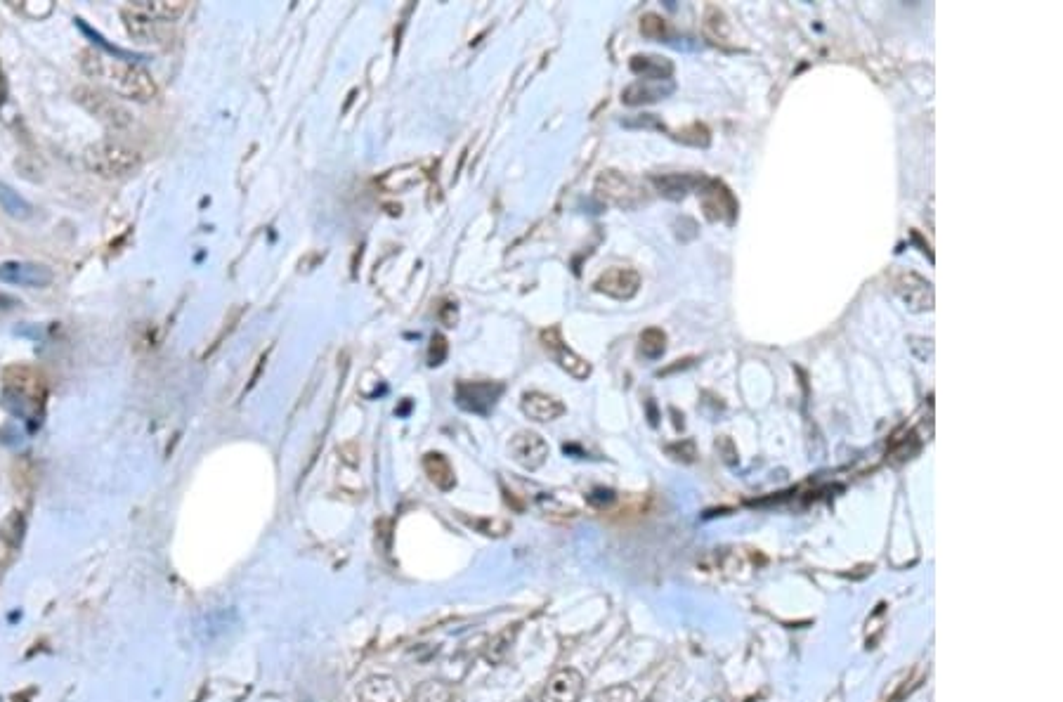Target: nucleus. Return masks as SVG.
<instances>
[{
	"label": "nucleus",
	"instance_id": "473e14b6",
	"mask_svg": "<svg viewBox=\"0 0 1063 702\" xmlns=\"http://www.w3.org/2000/svg\"><path fill=\"white\" fill-rule=\"evenodd\" d=\"M440 322L445 324V327H454L456 322H459V310H456V303H445L440 308Z\"/></svg>",
	"mask_w": 1063,
	"mask_h": 702
},
{
	"label": "nucleus",
	"instance_id": "0eeeda50",
	"mask_svg": "<svg viewBox=\"0 0 1063 702\" xmlns=\"http://www.w3.org/2000/svg\"><path fill=\"white\" fill-rule=\"evenodd\" d=\"M539 338H541V346L549 350V353L553 355V360L558 362V367L565 369V372L570 374L572 379H577V381L589 379V376H591L589 360H584L582 355H577L575 350L567 346V343L563 341V336H560L558 327L544 329V331H541Z\"/></svg>",
	"mask_w": 1063,
	"mask_h": 702
},
{
	"label": "nucleus",
	"instance_id": "c756f323",
	"mask_svg": "<svg viewBox=\"0 0 1063 702\" xmlns=\"http://www.w3.org/2000/svg\"><path fill=\"white\" fill-rule=\"evenodd\" d=\"M447 353H449V343H447L445 336L435 334L433 338H430V346H428V364H430V367H440V364L447 360Z\"/></svg>",
	"mask_w": 1063,
	"mask_h": 702
},
{
	"label": "nucleus",
	"instance_id": "cd10ccee",
	"mask_svg": "<svg viewBox=\"0 0 1063 702\" xmlns=\"http://www.w3.org/2000/svg\"><path fill=\"white\" fill-rule=\"evenodd\" d=\"M515 634H518V627L513 629H504V632L494 636L492 641H489V648L485 653V660L492 662V665H499V662L506 660L508 650H511V643L515 639Z\"/></svg>",
	"mask_w": 1063,
	"mask_h": 702
},
{
	"label": "nucleus",
	"instance_id": "6ab92c4d",
	"mask_svg": "<svg viewBox=\"0 0 1063 702\" xmlns=\"http://www.w3.org/2000/svg\"><path fill=\"white\" fill-rule=\"evenodd\" d=\"M423 471H426L430 483H433L435 487H440L442 492H449L456 485L454 468L452 464H449V459L445 457V454L428 452L426 457H423Z\"/></svg>",
	"mask_w": 1063,
	"mask_h": 702
},
{
	"label": "nucleus",
	"instance_id": "f8f14e48",
	"mask_svg": "<svg viewBox=\"0 0 1063 702\" xmlns=\"http://www.w3.org/2000/svg\"><path fill=\"white\" fill-rule=\"evenodd\" d=\"M896 291L912 312L934 310V286L915 272H905L896 279Z\"/></svg>",
	"mask_w": 1063,
	"mask_h": 702
},
{
	"label": "nucleus",
	"instance_id": "412c9836",
	"mask_svg": "<svg viewBox=\"0 0 1063 702\" xmlns=\"http://www.w3.org/2000/svg\"><path fill=\"white\" fill-rule=\"evenodd\" d=\"M423 180H426V173H423L419 166H402L395 168V171H388L378 182H381V187H386L388 192H407L412 190V187L421 185Z\"/></svg>",
	"mask_w": 1063,
	"mask_h": 702
},
{
	"label": "nucleus",
	"instance_id": "5701e85b",
	"mask_svg": "<svg viewBox=\"0 0 1063 702\" xmlns=\"http://www.w3.org/2000/svg\"><path fill=\"white\" fill-rule=\"evenodd\" d=\"M704 34H707V38H712L714 43H721V45L728 43L730 22H728L726 12H723L721 8H716V5H709V8L704 10Z\"/></svg>",
	"mask_w": 1063,
	"mask_h": 702
},
{
	"label": "nucleus",
	"instance_id": "393cba45",
	"mask_svg": "<svg viewBox=\"0 0 1063 702\" xmlns=\"http://www.w3.org/2000/svg\"><path fill=\"white\" fill-rule=\"evenodd\" d=\"M638 350H641V355L648 357V360H657V357H662L664 350H667V334L657 327L645 329L641 338H638Z\"/></svg>",
	"mask_w": 1063,
	"mask_h": 702
},
{
	"label": "nucleus",
	"instance_id": "f3484780",
	"mask_svg": "<svg viewBox=\"0 0 1063 702\" xmlns=\"http://www.w3.org/2000/svg\"><path fill=\"white\" fill-rule=\"evenodd\" d=\"M130 8L161 24L178 19L187 10V3H182V0H135V3H130Z\"/></svg>",
	"mask_w": 1063,
	"mask_h": 702
},
{
	"label": "nucleus",
	"instance_id": "bb28decb",
	"mask_svg": "<svg viewBox=\"0 0 1063 702\" xmlns=\"http://www.w3.org/2000/svg\"><path fill=\"white\" fill-rule=\"evenodd\" d=\"M454 693L445 681H426L416 688L414 702H452Z\"/></svg>",
	"mask_w": 1063,
	"mask_h": 702
},
{
	"label": "nucleus",
	"instance_id": "6e6552de",
	"mask_svg": "<svg viewBox=\"0 0 1063 702\" xmlns=\"http://www.w3.org/2000/svg\"><path fill=\"white\" fill-rule=\"evenodd\" d=\"M504 386L494 381H459L456 383V405L466 412L487 414L497 405Z\"/></svg>",
	"mask_w": 1063,
	"mask_h": 702
},
{
	"label": "nucleus",
	"instance_id": "c85d7f7f",
	"mask_svg": "<svg viewBox=\"0 0 1063 702\" xmlns=\"http://www.w3.org/2000/svg\"><path fill=\"white\" fill-rule=\"evenodd\" d=\"M681 142H688V145H695V147H707L709 140H712V135H709V128L702 126V123H693V126L681 130V133L676 135Z\"/></svg>",
	"mask_w": 1063,
	"mask_h": 702
},
{
	"label": "nucleus",
	"instance_id": "423d86ee",
	"mask_svg": "<svg viewBox=\"0 0 1063 702\" xmlns=\"http://www.w3.org/2000/svg\"><path fill=\"white\" fill-rule=\"evenodd\" d=\"M74 97L78 104H83V107L88 109L90 114L97 116L102 123H107V126L112 128H126L130 123V112L126 107H123L121 102H116L112 95H104L102 90H95V88H76L74 90Z\"/></svg>",
	"mask_w": 1063,
	"mask_h": 702
},
{
	"label": "nucleus",
	"instance_id": "a878e982",
	"mask_svg": "<svg viewBox=\"0 0 1063 702\" xmlns=\"http://www.w3.org/2000/svg\"><path fill=\"white\" fill-rule=\"evenodd\" d=\"M463 520H466L468 528H473L475 532H480V535H485V537H504L511 532V523L504 518H489V516L466 518L463 516Z\"/></svg>",
	"mask_w": 1063,
	"mask_h": 702
},
{
	"label": "nucleus",
	"instance_id": "aec40b11",
	"mask_svg": "<svg viewBox=\"0 0 1063 702\" xmlns=\"http://www.w3.org/2000/svg\"><path fill=\"white\" fill-rule=\"evenodd\" d=\"M631 71L645 81H667L674 74V64L667 57L657 55H636L631 57Z\"/></svg>",
	"mask_w": 1063,
	"mask_h": 702
},
{
	"label": "nucleus",
	"instance_id": "4468645a",
	"mask_svg": "<svg viewBox=\"0 0 1063 702\" xmlns=\"http://www.w3.org/2000/svg\"><path fill=\"white\" fill-rule=\"evenodd\" d=\"M357 702H407V695L393 676L374 674L357 688Z\"/></svg>",
	"mask_w": 1063,
	"mask_h": 702
},
{
	"label": "nucleus",
	"instance_id": "b1692460",
	"mask_svg": "<svg viewBox=\"0 0 1063 702\" xmlns=\"http://www.w3.org/2000/svg\"><path fill=\"white\" fill-rule=\"evenodd\" d=\"M0 208H3L10 218H17V220H26L34 216V206H31L24 197H19V192L12 190V187L5 185V182H0Z\"/></svg>",
	"mask_w": 1063,
	"mask_h": 702
},
{
	"label": "nucleus",
	"instance_id": "f257e3e1",
	"mask_svg": "<svg viewBox=\"0 0 1063 702\" xmlns=\"http://www.w3.org/2000/svg\"><path fill=\"white\" fill-rule=\"evenodd\" d=\"M81 67L90 78H97L104 86L112 88L119 97L133 102L154 100L159 88L147 69L128 60H116L97 50H86L81 55Z\"/></svg>",
	"mask_w": 1063,
	"mask_h": 702
},
{
	"label": "nucleus",
	"instance_id": "9b49d317",
	"mask_svg": "<svg viewBox=\"0 0 1063 702\" xmlns=\"http://www.w3.org/2000/svg\"><path fill=\"white\" fill-rule=\"evenodd\" d=\"M52 279H55V275H52L48 265L24 263V260L0 263V282L31 286V289H45V286L52 284Z\"/></svg>",
	"mask_w": 1063,
	"mask_h": 702
},
{
	"label": "nucleus",
	"instance_id": "72a5a7b5",
	"mask_svg": "<svg viewBox=\"0 0 1063 702\" xmlns=\"http://www.w3.org/2000/svg\"><path fill=\"white\" fill-rule=\"evenodd\" d=\"M265 362H267V353H265V355H260V360H258V367H256V372H253V376H251V383H249V388H246V390H251L253 386H256V383H258V376H260V372H263V367H265Z\"/></svg>",
	"mask_w": 1063,
	"mask_h": 702
},
{
	"label": "nucleus",
	"instance_id": "9d476101",
	"mask_svg": "<svg viewBox=\"0 0 1063 702\" xmlns=\"http://www.w3.org/2000/svg\"><path fill=\"white\" fill-rule=\"evenodd\" d=\"M643 279L634 268H610L596 279V291L615 301H631L641 291Z\"/></svg>",
	"mask_w": 1063,
	"mask_h": 702
},
{
	"label": "nucleus",
	"instance_id": "dca6fc26",
	"mask_svg": "<svg viewBox=\"0 0 1063 702\" xmlns=\"http://www.w3.org/2000/svg\"><path fill=\"white\" fill-rule=\"evenodd\" d=\"M674 88L676 86L671 78H667V81H645V78H638L636 83H631V86L624 90L622 102L631 104V107H636V104L657 102L674 93Z\"/></svg>",
	"mask_w": 1063,
	"mask_h": 702
},
{
	"label": "nucleus",
	"instance_id": "7ed1b4c3",
	"mask_svg": "<svg viewBox=\"0 0 1063 702\" xmlns=\"http://www.w3.org/2000/svg\"><path fill=\"white\" fill-rule=\"evenodd\" d=\"M86 168L90 173L100 175V178H126L140 166V152L138 149L123 145L116 140H102L95 142L86 149L83 154Z\"/></svg>",
	"mask_w": 1063,
	"mask_h": 702
},
{
	"label": "nucleus",
	"instance_id": "4be33fe9",
	"mask_svg": "<svg viewBox=\"0 0 1063 702\" xmlns=\"http://www.w3.org/2000/svg\"><path fill=\"white\" fill-rule=\"evenodd\" d=\"M121 17H123V22H126L128 34L133 38H138V41H149V38L156 36V26H159V22H154V19L142 15V12L133 10L130 5L121 10Z\"/></svg>",
	"mask_w": 1063,
	"mask_h": 702
},
{
	"label": "nucleus",
	"instance_id": "1a4fd4ad",
	"mask_svg": "<svg viewBox=\"0 0 1063 702\" xmlns=\"http://www.w3.org/2000/svg\"><path fill=\"white\" fill-rule=\"evenodd\" d=\"M508 452H511V459L515 464L523 466L525 471H537V468L544 466L546 459H549L551 447L539 433L520 431L511 438Z\"/></svg>",
	"mask_w": 1063,
	"mask_h": 702
},
{
	"label": "nucleus",
	"instance_id": "20e7f679",
	"mask_svg": "<svg viewBox=\"0 0 1063 702\" xmlns=\"http://www.w3.org/2000/svg\"><path fill=\"white\" fill-rule=\"evenodd\" d=\"M596 194L617 208H638L645 204V190L634 178L619 171H603L596 178Z\"/></svg>",
	"mask_w": 1063,
	"mask_h": 702
},
{
	"label": "nucleus",
	"instance_id": "f03ea898",
	"mask_svg": "<svg viewBox=\"0 0 1063 702\" xmlns=\"http://www.w3.org/2000/svg\"><path fill=\"white\" fill-rule=\"evenodd\" d=\"M45 383L41 376L26 367H10L3 381V405L19 419L29 421L31 426L41 421L45 405Z\"/></svg>",
	"mask_w": 1063,
	"mask_h": 702
},
{
	"label": "nucleus",
	"instance_id": "a211bd4d",
	"mask_svg": "<svg viewBox=\"0 0 1063 702\" xmlns=\"http://www.w3.org/2000/svg\"><path fill=\"white\" fill-rule=\"evenodd\" d=\"M700 178H697V175H688V173H667V175H652L650 180L662 197L676 201V199L686 197V192L690 190V187L700 185Z\"/></svg>",
	"mask_w": 1063,
	"mask_h": 702
},
{
	"label": "nucleus",
	"instance_id": "39448f33",
	"mask_svg": "<svg viewBox=\"0 0 1063 702\" xmlns=\"http://www.w3.org/2000/svg\"><path fill=\"white\" fill-rule=\"evenodd\" d=\"M697 187H700L704 216H707L709 220H714V223L733 225L740 211V204H738V199H735V194L730 192L721 180H712V178H700V185Z\"/></svg>",
	"mask_w": 1063,
	"mask_h": 702
},
{
	"label": "nucleus",
	"instance_id": "f704fd0d",
	"mask_svg": "<svg viewBox=\"0 0 1063 702\" xmlns=\"http://www.w3.org/2000/svg\"><path fill=\"white\" fill-rule=\"evenodd\" d=\"M8 301H10V296H0V315H3V312H8V310L15 308V305H19L17 301H15V303H10V305H3V303H8Z\"/></svg>",
	"mask_w": 1063,
	"mask_h": 702
},
{
	"label": "nucleus",
	"instance_id": "7c9ffc66",
	"mask_svg": "<svg viewBox=\"0 0 1063 702\" xmlns=\"http://www.w3.org/2000/svg\"><path fill=\"white\" fill-rule=\"evenodd\" d=\"M664 31H667V24H664V19L660 15H645L641 19V34L645 38H662Z\"/></svg>",
	"mask_w": 1063,
	"mask_h": 702
},
{
	"label": "nucleus",
	"instance_id": "ddd939ff",
	"mask_svg": "<svg viewBox=\"0 0 1063 702\" xmlns=\"http://www.w3.org/2000/svg\"><path fill=\"white\" fill-rule=\"evenodd\" d=\"M584 693V676L577 669H560L549 679L544 693H541V702H579Z\"/></svg>",
	"mask_w": 1063,
	"mask_h": 702
},
{
	"label": "nucleus",
	"instance_id": "2eb2a0df",
	"mask_svg": "<svg viewBox=\"0 0 1063 702\" xmlns=\"http://www.w3.org/2000/svg\"><path fill=\"white\" fill-rule=\"evenodd\" d=\"M520 407H523L527 419L537 421V424H549V421H556L558 416L565 414L563 402H560L558 398H553V395L549 393H541V390H530V393H525Z\"/></svg>",
	"mask_w": 1063,
	"mask_h": 702
},
{
	"label": "nucleus",
	"instance_id": "2f4dec72",
	"mask_svg": "<svg viewBox=\"0 0 1063 702\" xmlns=\"http://www.w3.org/2000/svg\"><path fill=\"white\" fill-rule=\"evenodd\" d=\"M598 700L601 702H636V695L629 686H615L598 695Z\"/></svg>",
	"mask_w": 1063,
	"mask_h": 702
}]
</instances>
